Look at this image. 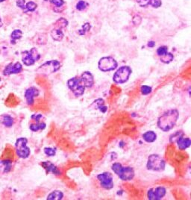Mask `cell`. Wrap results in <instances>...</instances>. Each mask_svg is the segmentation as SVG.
<instances>
[{
	"instance_id": "obj_1",
	"label": "cell",
	"mask_w": 191,
	"mask_h": 200,
	"mask_svg": "<svg viewBox=\"0 0 191 200\" xmlns=\"http://www.w3.org/2000/svg\"><path fill=\"white\" fill-rule=\"evenodd\" d=\"M179 117L178 110L170 109L163 113L158 119L157 126L161 131L167 132L174 128Z\"/></svg>"
},
{
	"instance_id": "obj_2",
	"label": "cell",
	"mask_w": 191,
	"mask_h": 200,
	"mask_svg": "<svg viewBox=\"0 0 191 200\" xmlns=\"http://www.w3.org/2000/svg\"><path fill=\"white\" fill-rule=\"evenodd\" d=\"M111 169L122 181H131L135 178V170L131 167H124L120 163L116 162L112 164Z\"/></svg>"
},
{
	"instance_id": "obj_3",
	"label": "cell",
	"mask_w": 191,
	"mask_h": 200,
	"mask_svg": "<svg viewBox=\"0 0 191 200\" xmlns=\"http://www.w3.org/2000/svg\"><path fill=\"white\" fill-rule=\"evenodd\" d=\"M166 167V162L162 157L157 154H152L148 158L146 168L148 170L155 172L163 171Z\"/></svg>"
},
{
	"instance_id": "obj_4",
	"label": "cell",
	"mask_w": 191,
	"mask_h": 200,
	"mask_svg": "<svg viewBox=\"0 0 191 200\" xmlns=\"http://www.w3.org/2000/svg\"><path fill=\"white\" fill-rule=\"evenodd\" d=\"M28 139L25 137H20L16 140L15 150L18 157L22 159L28 158L31 154V150L28 146Z\"/></svg>"
},
{
	"instance_id": "obj_5",
	"label": "cell",
	"mask_w": 191,
	"mask_h": 200,
	"mask_svg": "<svg viewBox=\"0 0 191 200\" xmlns=\"http://www.w3.org/2000/svg\"><path fill=\"white\" fill-rule=\"evenodd\" d=\"M67 86L74 96L76 97L82 96L85 92V87L82 83L80 77H73L68 80Z\"/></svg>"
},
{
	"instance_id": "obj_6",
	"label": "cell",
	"mask_w": 191,
	"mask_h": 200,
	"mask_svg": "<svg viewBox=\"0 0 191 200\" xmlns=\"http://www.w3.org/2000/svg\"><path fill=\"white\" fill-rule=\"evenodd\" d=\"M132 69L128 66H122L116 71L113 76V81L116 84H124L129 79Z\"/></svg>"
},
{
	"instance_id": "obj_7",
	"label": "cell",
	"mask_w": 191,
	"mask_h": 200,
	"mask_svg": "<svg viewBox=\"0 0 191 200\" xmlns=\"http://www.w3.org/2000/svg\"><path fill=\"white\" fill-rule=\"evenodd\" d=\"M22 61L27 67L34 65L36 61L40 58V54L36 48L31 49L29 51H24L22 52Z\"/></svg>"
},
{
	"instance_id": "obj_8",
	"label": "cell",
	"mask_w": 191,
	"mask_h": 200,
	"mask_svg": "<svg viewBox=\"0 0 191 200\" xmlns=\"http://www.w3.org/2000/svg\"><path fill=\"white\" fill-rule=\"evenodd\" d=\"M118 63L114 58L111 56L102 57L99 60L98 67L102 72H110L117 68Z\"/></svg>"
},
{
	"instance_id": "obj_9",
	"label": "cell",
	"mask_w": 191,
	"mask_h": 200,
	"mask_svg": "<svg viewBox=\"0 0 191 200\" xmlns=\"http://www.w3.org/2000/svg\"><path fill=\"white\" fill-rule=\"evenodd\" d=\"M60 67H61V64L58 60H52L42 64L38 68V70H40V72L43 74L49 75L59 70Z\"/></svg>"
},
{
	"instance_id": "obj_10",
	"label": "cell",
	"mask_w": 191,
	"mask_h": 200,
	"mask_svg": "<svg viewBox=\"0 0 191 200\" xmlns=\"http://www.w3.org/2000/svg\"><path fill=\"white\" fill-rule=\"evenodd\" d=\"M97 179L100 182V186L105 190H111L114 186L113 176L111 172H104L97 176Z\"/></svg>"
},
{
	"instance_id": "obj_11",
	"label": "cell",
	"mask_w": 191,
	"mask_h": 200,
	"mask_svg": "<svg viewBox=\"0 0 191 200\" xmlns=\"http://www.w3.org/2000/svg\"><path fill=\"white\" fill-rule=\"evenodd\" d=\"M167 194V189L164 187L159 186L151 188L148 190L147 197L149 200L162 199Z\"/></svg>"
},
{
	"instance_id": "obj_12",
	"label": "cell",
	"mask_w": 191,
	"mask_h": 200,
	"mask_svg": "<svg viewBox=\"0 0 191 200\" xmlns=\"http://www.w3.org/2000/svg\"><path fill=\"white\" fill-rule=\"evenodd\" d=\"M22 70H23V66L20 62L10 63L5 67L2 74L3 76H11L13 74H18V73H21Z\"/></svg>"
},
{
	"instance_id": "obj_13",
	"label": "cell",
	"mask_w": 191,
	"mask_h": 200,
	"mask_svg": "<svg viewBox=\"0 0 191 200\" xmlns=\"http://www.w3.org/2000/svg\"><path fill=\"white\" fill-rule=\"evenodd\" d=\"M40 91L38 88L34 87H29L25 92V98L28 105L32 106L34 103V99L39 96Z\"/></svg>"
},
{
	"instance_id": "obj_14",
	"label": "cell",
	"mask_w": 191,
	"mask_h": 200,
	"mask_svg": "<svg viewBox=\"0 0 191 200\" xmlns=\"http://www.w3.org/2000/svg\"><path fill=\"white\" fill-rule=\"evenodd\" d=\"M80 78L85 88H91L94 85V78H93V75L88 71H85L82 73L81 75Z\"/></svg>"
},
{
	"instance_id": "obj_15",
	"label": "cell",
	"mask_w": 191,
	"mask_h": 200,
	"mask_svg": "<svg viewBox=\"0 0 191 200\" xmlns=\"http://www.w3.org/2000/svg\"><path fill=\"white\" fill-rule=\"evenodd\" d=\"M40 165L43 167V168L46 170L47 173H51L54 174L56 176H60L61 174V172L58 170V168L55 165L52 164L50 161H43L42 163H40Z\"/></svg>"
},
{
	"instance_id": "obj_16",
	"label": "cell",
	"mask_w": 191,
	"mask_h": 200,
	"mask_svg": "<svg viewBox=\"0 0 191 200\" xmlns=\"http://www.w3.org/2000/svg\"><path fill=\"white\" fill-rule=\"evenodd\" d=\"M175 142L180 150L187 149L190 147L191 145V140L189 137H184V134L180 135V136L176 139Z\"/></svg>"
},
{
	"instance_id": "obj_17",
	"label": "cell",
	"mask_w": 191,
	"mask_h": 200,
	"mask_svg": "<svg viewBox=\"0 0 191 200\" xmlns=\"http://www.w3.org/2000/svg\"><path fill=\"white\" fill-rule=\"evenodd\" d=\"M12 169V161L6 159V160L0 161V174L8 173L11 172Z\"/></svg>"
},
{
	"instance_id": "obj_18",
	"label": "cell",
	"mask_w": 191,
	"mask_h": 200,
	"mask_svg": "<svg viewBox=\"0 0 191 200\" xmlns=\"http://www.w3.org/2000/svg\"><path fill=\"white\" fill-rule=\"evenodd\" d=\"M0 122H1L2 125L5 126L6 128H11L13 126H14V118L8 114L2 115L1 117V120H0Z\"/></svg>"
},
{
	"instance_id": "obj_19",
	"label": "cell",
	"mask_w": 191,
	"mask_h": 200,
	"mask_svg": "<svg viewBox=\"0 0 191 200\" xmlns=\"http://www.w3.org/2000/svg\"><path fill=\"white\" fill-rule=\"evenodd\" d=\"M143 139L145 142L151 144L157 140V134L153 131H148L143 135Z\"/></svg>"
},
{
	"instance_id": "obj_20",
	"label": "cell",
	"mask_w": 191,
	"mask_h": 200,
	"mask_svg": "<svg viewBox=\"0 0 191 200\" xmlns=\"http://www.w3.org/2000/svg\"><path fill=\"white\" fill-rule=\"evenodd\" d=\"M51 37L56 41H61L64 37L63 30L58 28L53 29L51 32Z\"/></svg>"
},
{
	"instance_id": "obj_21",
	"label": "cell",
	"mask_w": 191,
	"mask_h": 200,
	"mask_svg": "<svg viewBox=\"0 0 191 200\" xmlns=\"http://www.w3.org/2000/svg\"><path fill=\"white\" fill-rule=\"evenodd\" d=\"M92 105H95V108L96 109L100 110L102 113H105L108 110L107 106L104 105V100H102V99H98V100H95Z\"/></svg>"
},
{
	"instance_id": "obj_22",
	"label": "cell",
	"mask_w": 191,
	"mask_h": 200,
	"mask_svg": "<svg viewBox=\"0 0 191 200\" xmlns=\"http://www.w3.org/2000/svg\"><path fill=\"white\" fill-rule=\"evenodd\" d=\"M46 127H47V124L44 122H34V123H31L30 126H29V128H30L31 131L37 132L40 130H43L45 129Z\"/></svg>"
},
{
	"instance_id": "obj_23",
	"label": "cell",
	"mask_w": 191,
	"mask_h": 200,
	"mask_svg": "<svg viewBox=\"0 0 191 200\" xmlns=\"http://www.w3.org/2000/svg\"><path fill=\"white\" fill-rule=\"evenodd\" d=\"M64 197V193L60 190H54L49 194L47 199L48 200H61Z\"/></svg>"
},
{
	"instance_id": "obj_24",
	"label": "cell",
	"mask_w": 191,
	"mask_h": 200,
	"mask_svg": "<svg viewBox=\"0 0 191 200\" xmlns=\"http://www.w3.org/2000/svg\"><path fill=\"white\" fill-rule=\"evenodd\" d=\"M23 37V32L20 29H15L11 34V42L12 44L16 43V40H20Z\"/></svg>"
},
{
	"instance_id": "obj_25",
	"label": "cell",
	"mask_w": 191,
	"mask_h": 200,
	"mask_svg": "<svg viewBox=\"0 0 191 200\" xmlns=\"http://www.w3.org/2000/svg\"><path fill=\"white\" fill-rule=\"evenodd\" d=\"M67 25H68V21L64 17H61L60 18V19H58L56 22V23H55L56 28L60 29H65L66 27L67 26Z\"/></svg>"
},
{
	"instance_id": "obj_26",
	"label": "cell",
	"mask_w": 191,
	"mask_h": 200,
	"mask_svg": "<svg viewBox=\"0 0 191 200\" xmlns=\"http://www.w3.org/2000/svg\"><path fill=\"white\" fill-rule=\"evenodd\" d=\"M174 59V56L172 53L167 52L166 54L161 57V61L163 64H170Z\"/></svg>"
},
{
	"instance_id": "obj_27",
	"label": "cell",
	"mask_w": 191,
	"mask_h": 200,
	"mask_svg": "<svg viewBox=\"0 0 191 200\" xmlns=\"http://www.w3.org/2000/svg\"><path fill=\"white\" fill-rule=\"evenodd\" d=\"M37 7H38V5H37L35 2H34L32 1H30L29 2L25 3V8L24 11L25 12L34 11L37 8Z\"/></svg>"
},
{
	"instance_id": "obj_28",
	"label": "cell",
	"mask_w": 191,
	"mask_h": 200,
	"mask_svg": "<svg viewBox=\"0 0 191 200\" xmlns=\"http://www.w3.org/2000/svg\"><path fill=\"white\" fill-rule=\"evenodd\" d=\"M44 153L48 157H53L56 155V148L46 147L43 149Z\"/></svg>"
},
{
	"instance_id": "obj_29",
	"label": "cell",
	"mask_w": 191,
	"mask_h": 200,
	"mask_svg": "<svg viewBox=\"0 0 191 200\" xmlns=\"http://www.w3.org/2000/svg\"><path fill=\"white\" fill-rule=\"evenodd\" d=\"M152 91V88L148 85H143L140 87V92L143 96H146V95L150 94Z\"/></svg>"
},
{
	"instance_id": "obj_30",
	"label": "cell",
	"mask_w": 191,
	"mask_h": 200,
	"mask_svg": "<svg viewBox=\"0 0 191 200\" xmlns=\"http://www.w3.org/2000/svg\"><path fill=\"white\" fill-rule=\"evenodd\" d=\"M91 25H90V23H86L85 24H84L83 26H82V29L78 30V34H79L80 35H84L86 33L89 32L90 29H91Z\"/></svg>"
},
{
	"instance_id": "obj_31",
	"label": "cell",
	"mask_w": 191,
	"mask_h": 200,
	"mask_svg": "<svg viewBox=\"0 0 191 200\" xmlns=\"http://www.w3.org/2000/svg\"><path fill=\"white\" fill-rule=\"evenodd\" d=\"M167 52H168V47L166 46H161L157 49V55L159 57H161L166 54Z\"/></svg>"
},
{
	"instance_id": "obj_32",
	"label": "cell",
	"mask_w": 191,
	"mask_h": 200,
	"mask_svg": "<svg viewBox=\"0 0 191 200\" xmlns=\"http://www.w3.org/2000/svg\"><path fill=\"white\" fill-rule=\"evenodd\" d=\"M88 4L84 0H80L76 4V9L78 11H83L87 7Z\"/></svg>"
},
{
	"instance_id": "obj_33",
	"label": "cell",
	"mask_w": 191,
	"mask_h": 200,
	"mask_svg": "<svg viewBox=\"0 0 191 200\" xmlns=\"http://www.w3.org/2000/svg\"><path fill=\"white\" fill-rule=\"evenodd\" d=\"M161 5H162L161 0H150L149 5H151L153 8H159V7H161Z\"/></svg>"
},
{
	"instance_id": "obj_34",
	"label": "cell",
	"mask_w": 191,
	"mask_h": 200,
	"mask_svg": "<svg viewBox=\"0 0 191 200\" xmlns=\"http://www.w3.org/2000/svg\"><path fill=\"white\" fill-rule=\"evenodd\" d=\"M43 117V115L40 114V113H35V114H33L31 117V118H32V120L34 121V122H41V120Z\"/></svg>"
},
{
	"instance_id": "obj_35",
	"label": "cell",
	"mask_w": 191,
	"mask_h": 200,
	"mask_svg": "<svg viewBox=\"0 0 191 200\" xmlns=\"http://www.w3.org/2000/svg\"><path fill=\"white\" fill-rule=\"evenodd\" d=\"M137 2L138 3V5L140 7L146 8V7H148L149 5L150 0H137Z\"/></svg>"
},
{
	"instance_id": "obj_36",
	"label": "cell",
	"mask_w": 191,
	"mask_h": 200,
	"mask_svg": "<svg viewBox=\"0 0 191 200\" xmlns=\"http://www.w3.org/2000/svg\"><path fill=\"white\" fill-rule=\"evenodd\" d=\"M141 22H142V18L139 15H135L132 19V23H134L135 25H139L141 23Z\"/></svg>"
},
{
	"instance_id": "obj_37",
	"label": "cell",
	"mask_w": 191,
	"mask_h": 200,
	"mask_svg": "<svg viewBox=\"0 0 191 200\" xmlns=\"http://www.w3.org/2000/svg\"><path fill=\"white\" fill-rule=\"evenodd\" d=\"M51 2L54 5H56V7H58V8L61 7L62 5H64V3H65L64 0H51Z\"/></svg>"
},
{
	"instance_id": "obj_38",
	"label": "cell",
	"mask_w": 191,
	"mask_h": 200,
	"mask_svg": "<svg viewBox=\"0 0 191 200\" xmlns=\"http://www.w3.org/2000/svg\"><path fill=\"white\" fill-rule=\"evenodd\" d=\"M16 5H17L18 8L23 9V11H25V0H17V1H16Z\"/></svg>"
},
{
	"instance_id": "obj_39",
	"label": "cell",
	"mask_w": 191,
	"mask_h": 200,
	"mask_svg": "<svg viewBox=\"0 0 191 200\" xmlns=\"http://www.w3.org/2000/svg\"><path fill=\"white\" fill-rule=\"evenodd\" d=\"M155 46V41H149L148 43V47H150V48H153Z\"/></svg>"
},
{
	"instance_id": "obj_40",
	"label": "cell",
	"mask_w": 191,
	"mask_h": 200,
	"mask_svg": "<svg viewBox=\"0 0 191 200\" xmlns=\"http://www.w3.org/2000/svg\"><path fill=\"white\" fill-rule=\"evenodd\" d=\"M2 25H3V23H2V21L1 16H0V28H1V27L2 26Z\"/></svg>"
},
{
	"instance_id": "obj_41",
	"label": "cell",
	"mask_w": 191,
	"mask_h": 200,
	"mask_svg": "<svg viewBox=\"0 0 191 200\" xmlns=\"http://www.w3.org/2000/svg\"><path fill=\"white\" fill-rule=\"evenodd\" d=\"M5 0H0V2H5Z\"/></svg>"
},
{
	"instance_id": "obj_42",
	"label": "cell",
	"mask_w": 191,
	"mask_h": 200,
	"mask_svg": "<svg viewBox=\"0 0 191 200\" xmlns=\"http://www.w3.org/2000/svg\"><path fill=\"white\" fill-rule=\"evenodd\" d=\"M0 82H1V77H0Z\"/></svg>"
}]
</instances>
